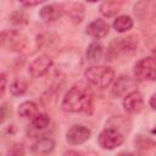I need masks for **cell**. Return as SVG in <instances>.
<instances>
[{"instance_id": "6da1fadb", "label": "cell", "mask_w": 156, "mask_h": 156, "mask_svg": "<svg viewBox=\"0 0 156 156\" xmlns=\"http://www.w3.org/2000/svg\"><path fill=\"white\" fill-rule=\"evenodd\" d=\"M93 91L83 83L72 85L65 94L61 108L66 112H88L93 107Z\"/></svg>"}, {"instance_id": "7a4b0ae2", "label": "cell", "mask_w": 156, "mask_h": 156, "mask_svg": "<svg viewBox=\"0 0 156 156\" xmlns=\"http://www.w3.org/2000/svg\"><path fill=\"white\" fill-rule=\"evenodd\" d=\"M138 44H139V39L135 34H130L126 38H116L115 40L111 41L107 49L106 60L113 61L122 55L132 54L136 50Z\"/></svg>"}, {"instance_id": "3957f363", "label": "cell", "mask_w": 156, "mask_h": 156, "mask_svg": "<svg viewBox=\"0 0 156 156\" xmlns=\"http://www.w3.org/2000/svg\"><path fill=\"white\" fill-rule=\"evenodd\" d=\"M84 77L90 84L104 89V88H107L113 82L115 71L108 66L96 65V66L88 67L84 72Z\"/></svg>"}, {"instance_id": "277c9868", "label": "cell", "mask_w": 156, "mask_h": 156, "mask_svg": "<svg viewBox=\"0 0 156 156\" xmlns=\"http://www.w3.org/2000/svg\"><path fill=\"white\" fill-rule=\"evenodd\" d=\"M82 66V55L77 50H66L58 55L57 71L62 74H76Z\"/></svg>"}, {"instance_id": "5b68a950", "label": "cell", "mask_w": 156, "mask_h": 156, "mask_svg": "<svg viewBox=\"0 0 156 156\" xmlns=\"http://www.w3.org/2000/svg\"><path fill=\"white\" fill-rule=\"evenodd\" d=\"M134 76L140 82H151L156 79V60L154 57H144L134 66Z\"/></svg>"}, {"instance_id": "8992f818", "label": "cell", "mask_w": 156, "mask_h": 156, "mask_svg": "<svg viewBox=\"0 0 156 156\" xmlns=\"http://www.w3.org/2000/svg\"><path fill=\"white\" fill-rule=\"evenodd\" d=\"M2 49L9 51H21L26 46V37L18 30H4L0 35Z\"/></svg>"}, {"instance_id": "52a82bcc", "label": "cell", "mask_w": 156, "mask_h": 156, "mask_svg": "<svg viewBox=\"0 0 156 156\" xmlns=\"http://www.w3.org/2000/svg\"><path fill=\"white\" fill-rule=\"evenodd\" d=\"M124 141L123 134L115 128H106L100 132L98 136L99 145L105 150H113L118 146H121Z\"/></svg>"}, {"instance_id": "ba28073f", "label": "cell", "mask_w": 156, "mask_h": 156, "mask_svg": "<svg viewBox=\"0 0 156 156\" xmlns=\"http://www.w3.org/2000/svg\"><path fill=\"white\" fill-rule=\"evenodd\" d=\"M90 135H91V130L88 127L82 124H76L68 129L66 134V139L72 145H79L85 143L90 138Z\"/></svg>"}, {"instance_id": "9c48e42d", "label": "cell", "mask_w": 156, "mask_h": 156, "mask_svg": "<svg viewBox=\"0 0 156 156\" xmlns=\"http://www.w3.org/2000/svg\"><path fill=\"white\" fill-rule=\"evenodd\" d=\"M51 66H52V60L48 55H41L29 63L28 72L32 77L39 78L43 77L51 68Z\"/></svg>"}, {"instance_id": "30bf717a", "label": "cell", "mask_w": 156, "mask_h": 156, "mask_svg": "<svg viewBox=\"0 0 156 156\" xmlns=\"http://www.w3.org/2000/svg\"><path fill=\"white\" fill-rule=\"evenodd\" d=\"M123 107L128 113H139L144 108V99L140 91L132 90L123 99Z\"/></svg>"}, {"instance_id": "8fae6325", "label": "cell", "mask_w": 156, "mask_h": 156, "mask_svg": "<svg viewBox=\"0 0 156 156\" xmlns=\"http://www.w3.org/2000/svg\"><path fill=\"white\" fill-rule=\"evenodd\" d=\"M61 9L72 23H80L84 18V6L80 2H65L61 4Z\"/></svg>"}, {"instance_id": "7c38bea8", "label": "cell", "mask_w": 156, "mask_h": 156, "mask_svg": "<svg viewBox=\"0 0 156 156\" xmlns=\"http://www.w3.org/2000/svg\"><path fill=\"white\" fill-rule=\"evenodd\" d=\"M108 30H110V26L108 23L105 21V20H101V18H98V20H94L93 22H90L87 27V33L95 38V39H101V38H105L107 34H108Z\"/></svg>"}, {"instance_id": "4fadbf2b", "label": "cell", "mask_w": 156, "mask_h": 156, "mask_svg": "<svg viewBox=\"0 0 156 156\" xmlns=\"http://www.w3.org/2000/svg\"><path fill=\"white\" fill-rule=\"evenodd\" d=\"M134 87V80L128 76H121L117 78V80L113 83L111 94L113 98H121L123 96L130 88Z\"/></svg>"}, {"instance_id": "5bb4252c", "label": "cell", "mask_w": 156, "mask_h": 156, "mask_svg": "<svg viewBox=\"0 0 156 156\" xmlns=\"http://www.w3.org/2000/svg\"><path fill=\"white\" fill-rule=\"evenodd\" d=\"M61 15H62L61 5H56V4L45 5L39 11L40 18L44 20L45 22H54V21L58 20L61 17Z\"/></svg>"}, {"instance_id": "9a60e30c", "label": "cell", "mask_w": 156, "mask_h": 156, "mask_svg": "<svg viewBox=\"0 0 156 156\" xmlns=\"http://www.w3.org/2000/svg\"><path fill=\"white\" fill-rule=\"evenodd\" d=\"M55 149V140L51 138H41L38 139L32 145V151L39 155H48Z\"/></svg>"}, {"instance_id": "2e32d148", "label": "cell", "mask_w": 156, "mask_h": 156, "mask_svg": "<svg viewBox=\"0 0 156 156\" xmlns=\"http://www.w3.org/2000/svg\"><path fill=\"white\" fill-rule=\"evenodd\" d=\"M122 6H123L122 1H117V0L104 1L100 5V12L105 17H113L122 10Z\"/></svg>"}, {"instance_id": "e0dca14e", "label": "cell", "mask_w": 156, "mask_h": 156, "mask_svg": "<svg viewBox=\"0 0 156 156\" xmlns=\"http://www.w3.org/2000/svg\"><path fill=\"white\" fill-rule=\"evenodd\" d=\"M17 112H18V115L21 117L30 118V119H33L38 113H40L39 112V107L34 101H24V102H22L18 106Z\"/></svg>"}, {"instance_id": "ac0fdd59", "label": "cell", "mask_w": 156, "mask_h": 156, "mask_svg": "<svg viewBox=\"0 0 156 156\" xmlns=\"http://www.w3.org/2000/svg\"><path fill=\"white\" fill-rule=\"evenodd\" d=\"M113 28L116 32L118 33H124L129 29H132L133 27V20L132 17L127 16V15H121L118 17H116V20L113 21Z\"/></svg>"}, {"instance_id": "d6986e66", "label": "cell", "mask_w": 156, "mask_h": 156, "mask_svg": "<svg viewBox=\"0 0 156 156\" xmlns=\"http://www.w3.org/2000/svg\"><path fill=\"white\" fill-rule=\"evenodd\" d=\"M102 54H104V48H102V45L100 43L93 41L91 44H89V46L87 49V58H88V61H91V62L99 61L102 57Z\"/></svg>"}, {"instance_id": "ffe728a7", "label": "cell", "mask_w": 156, "mask_h": 156, "mask_svg": "<svg viewBox=\"0 0 156 156\" xmlns=\"http://www.w3.org/2000/svg\"><path fill=\"white\" fill-rule=\"evenodd\" d=\"M27 88H28V82L24 78L22 77L15 78L10 84V93L13 96H21L27 91Z\"/></svg>"}, {"instance_id": "44dd1931", "label": "cell", "mask_w": 156, "mask_h": 156, "mask_svg": "<svg viewBox=\"0 0 156 156\" xmlns=\"http://www.w3.org/2000/svg\"><path fill=\"white\" fill-rule=\"evenodd\" d=\"M50 123V117L46 113H38L33 119H32V126L35 129H44L49 126Z\"/></svg>"}, {"instance_id": "7402d4cb", "label": "cell", "mask_w": 156, "mask_h": 156, "mask_svg": "<svg viewBox=\"0 0 156 156\" xmlns=\"http://www.w3.org/2000/svg\"><path fill=\"white\" fill-rule=\"evenodd\" d=\"M6 156H24V146H23V144L17 143V144L12 145L9 149Z\"/></svg>"}, {"instance_id": "603a6c76", "label": "cell", "mask_w": 156, "mask_h": 156, "mask_svg": "<svg viewBox=\"0 0 156 156\" xmlns=\"http://www.w3.org/2000/svg\"><path fill=\"white\" fill-rule=\"evenodd\" d=\"M11 21L13 23H16V24H26L27 23V17H26V15L23 12L16 11V12H13L11 15Z\"/></svg>"}, {"instance_id": "cb8c5ba5", "label": "cell", "mask_w": 156, "mask_h": 156, "mask_svg": "<svg viewBox=\"0 0 156 156\" xmlns=\"http://www.w3.org/2000/svg\"><path fill=\"white\" fill-rule=\"evenodd\" d=\"M10 115H11V108L9 107L7 104H2L1 105V122L4 123L5 119L7 117H10Z\"/></svg>"}, {"instance_id": "d4e9b609", "label": "cell", "mask_w": 156, "mask_h": 156, "mask_svg": "<svg viewBox=\"0 0 156 156\" xmlns=\"http://www.w3.org/2000/svg\"><path fill=\"white\" fill-rule=\"evenodd\" d=\"M0 82H1V84H0V95L4 96L5 90H6V83H7L6 74H5V73H1V74H0Z\"/></svg>"}, {"instance_id": "484cf974", "label": "cell", "mask_w": 156, "mask_h": 156, "mask_svg": "<svg viewBox=\"0 0 156 156\" xmlns=\"http://www.w3.org/2000/svg\"><path fill=\"white\" fill-rule=\"evenodd\" d=\"M43 1L41 0H38V1H22L21 4L23 5V6H37V5H39V4H41Z\"/></svg>"}, {"instance_id": "4316f807", "label": "cell", "mask_w": 156, "mask_h": 156, "mask_svg": "<svg viewBox=\"0 0 156 156\" xmlns=\"http://www.w3.org/2000/svg\"><path fill=\"white\" fill-rule=\"evenodd\" d=\"M63 156H84L82 152L79 151H76V150H69V151H66Z\"/></svg>"}, {"instance_id": "83f0119b", "label": "cell", "mask_w": 156, "mask_h": 156, "mask_svg": "<svg viewBox=\"0 0 156 156\" xmlns=\"http://www.w3.org/2000/svg\"><path fill=\"white\" fill-rule=\"evenodd\" d=\"M149 105L152 107V110H156V93L151 95L150 101H149Z\"/></svg>"}, {"instance_id": "f1b7e54d", "label": "cell", "mask_w": 156, "mask_h": 156, "mask_svg": "<svg viewBox=\"0 0 156 156\" xmlns=\"http://www.w3.org/2000/svg\"><path fill=\"white\" fill-rule=\"evenodd\" d=\"M152 11H151V18H152V21L156 23V2H154L152 4V9H151Z\"/></svg>"}, {"instance_id": "f546056e", "label": "cell", "mask_w": 156, "mask_h": 156, "mask_svg": "<svg viewBox=\"0 0 156 156\" xmlns=\"http://www.w3.org/2000/svg\"><path fill=\"white\" fill-rule=\"evenodd\" d=\"M117 156H134V155L130 154V152H119Z\"/></svg>"}, {"instance_id": "4dcf8cb0", "label": "cell", "mask_w": 156, "mask_h": 156, "mask_svg": "<svg viewBox=\"0 0 156 156\" xmlns=\"http://www.w3.org/2000/svg\"><path fill=\"white\" fill-rule=\"evenodd\" d=\"M151 133H154V134H156V128H154V129L151 130Z\"/></svg>"}]
</instances>
